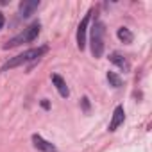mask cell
<instances>
[{"label": "cell", "instance_id": "8", "mask_svg": "<svg viewBox=\"0 0 152 152\" xmlns=\"http://www.w3.org/2000/svg\"><path fill=\"white\" fill-rule=\"evenodd\" d=\"M52 83L56 84V88H57V91H59V95L61 97H68L70 95V90H68V86H66V83L63 81V77H61V75H57V73H54L52 75Z\"/></svg>", "mask_w": 152, "mask_h": 152}, {"label": "cell", "instance_id": "1", "mask_svg": "<svg viewBox=\"0 0 152 152\" xmlns=\"http://www.w3.org/2000/svg\"><path fill=\"white\" fill-rule=\"evenodd\" d=\"M48 50V47H38V48H29V50H25L23 54H18L16 57H13V59H9L4 66H2V72H7V70H11V68H16V66H22V64H27V63H34V61H38L45 52Z\"/></svg>", "mask_w": 152, "mask_h": 152}, {"label": "cell", "instance_id": "2", "mask_svg": "<svg viewBox=\"0 0 152 152\" xmlns=\"http://www.w3.org/2000/svg\"><path fill=\"white\" fill-rule=\"evenodd\" d=\"M39 29H41L39 22H34L32 25H29L27 29H23L20 34H16L15 38H11L7 43H4V48H15V47L22 45V43H31V41H34V39L38 38V34H39Z\"/></svg>", "mask_w": 152, "mask_h": 152}, {"label": "cell", "instance_id": "5", "mask_svg": "<svg viewBox=\"0 0 152 152\" xmlns=\"http://www.w3.org/2000/svg\"><path fill=\"white\" fill-rule=\"evenodd\" d=\"M32 145H34L38 150H41V152H57L56 145H52L50 141H47V140L41 138L39 134H32Z\"/></svg>", "mask_w": 152, "mask_h": 152}, {"label": "cell", "instance_id": "10", "mask_svg": "<svg viewBox=\"0 0 152 152\" xmlns=\"http://www.w3.org/2000/svg\"><path fill=\"white\" fill-rule=\"evenodd\" d=\"M118 38H120L124 43H132V32H131L127 27L118 29Z\"/></svg>", "mask_w": 152, "mask_h": 152}, {"label": "cell", "instance_id": "7", "mask_svg": "<svg viewBox=\"0 0 152 152\" xmlns=\"http://www.w3.org/2000/svg\"><path fill=\"white\" fill-rule=\"evenodd\" d=\"M39 7V2L38 0H23L20 4V15L22 18H29L31 15H34V11Z\"/></svg>", "mask_w": 152, "mask_h": 152}, {"label": "cell", "instance_id": "11", "mask_svg": "<svg viewBox=\"0 0 152 152\" xmlns=\"http://www.w3.org/2000/svg\"><path fill=\"white\" fill-rule=\"evenodd\" d=\"M107 81H109V84H111L113 88H120V86H122V79L118 77L115 72H107Z\"/></svg>", "mask_w": 152, "mask_h": 152}, {"label": "cell", "instance_id": "12", "mask_svg": "<svg viewBox=\"0 0 152 152\" xmlns=\"http://www.w3.org/2000/svg\"><path fill=\"white\" fill-rule=\"evenodd\" d=\"M4 22H6V20H4V15H2V13H0V29H2V27H4Z\"/></svg>", "mask_w": 152, "mask_h": 152}, {"label": "cell", "instance_id": "6", "mask_svg": "<svg viewBox=\"0 0 152 152\" xmlns=\"http://www.w3.org/2000/svg\"><path fill=\"white\" fill-rule=\"evenodd\" d=\"M124 120H125V111H124L122 106H116L115 111H113V118L109 122V131H116L124 124Z\"/></svg>", "mask_w": 152, "mask_h": 152}, {"label": "cell", "instance_id": "3", "mask_svg": "<svg viewBox=\"0 0 152 152\" xmlns=\"http://www.w3.org/2000/svg\"><path fill=\"white\" fill-rule=\"evenodd\" d=\"M104 34H106V27L100 20H97L93 29H91V54H93V57H100L104 52Z\"/></svg>", "mask_w": 152, "mask_h": 152}, {"label": "cell", "instance_id": "4", "mask_svg": "<svg viewBox=\"0 0 152 152\" xmlns=\"http://www.w3.org/2000/svg\"><path fill=\"white\" fill-rule=\"evenodd\" d=\"M91 15H93V11H88L77 27V47H79V50H84V47H86V29H88Z\"/></svg>", "mask_w": 152, "mask_h": 152}, {"label": "cell", "instance_id": "9", "mask_svg": "<svg viewBox=\"0 0 152 152\" xmlns=\"http://www.w3.org/2000/svg\"><path fill=\"white\" fill-rule=\"evenodd\" d=\"M109 61H111V63H115V64H116L118 68H122L124 72H129V68H131V66H129V63H127V59H125L122 54H118V52H113V54L109 56Z\"/></svg>", "mask_w": 152, "mask_h": 152}]
</instances>
